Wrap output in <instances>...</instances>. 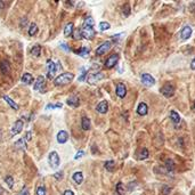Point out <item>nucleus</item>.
<instances>
[{
    "label": "nucleus",
    "mask_w": 195,
    "mask_h": 195,
    "mask_svg": "<svg viewBox=\"0 0 195 195\" xmlns=\"http://www.w3.org/2000/svg\"><path fill=\"white\" fill-rule=\"evenodd\" d=\"M73 79H74V74L73 73L66 72V73H62L60 76H58L57 78L54 80V83H55V86H64V84L70 83Z\"/></svg>",
    "instance_id": "nucleus-1"
},
{
    "label": "nucleus",
    "mask_w": 195,
    "mask_h": 195,
    "mask_svg": "<svg viewBox=\"0 0 195 195\" xmlns=\"http://www.w3.org/2000/svg\"><path fill=\"white\" fill-rule=\"evenodd\" d=\"M161 94H162L163 96H165V97H171V96H174V94H175V88H174V86L170 84V83L164 84V86L161 88Z\"/></svg>",
    "instance_id": "nucleus-2"
},
{
    "label": "nucleus",
    "mask_w": 195,
    "mask_h": 195,
    "mask_svg": "<svg viewBox=\"0 0 195 195\" xmlns=\"http://www.w3.org/2000/svg\"><path fill=\"white\" fill-rule=\"evenodd\" d=\"M80 31H81V36L83 38H86V39L91 40L95 37V30L93 27H86V26H83Z\"/></svg>",
    "instance_id": "nucleus-3"
},
{
    "label": "nucleus",
    "mask_w": 195,
    "mask_h": 195,
    "mask_svg": "<svg viewBox=\"0 0 195 195\" xmlns=\"http://www.w3.org/2000/svg\"><path fill=\"white\" fill-rule=\"evenodd\" d=\"M111 46H112V42H111V41H105L104 43H102L97 49H96V55L100 56V55L105 54V53L111 48Z\"/></svg>",
    "instance_id": "nucleus-4"
},
{
    "label": "nucleus",
    "mask_w": 195,
    "mask_h": 195,
    "mask_svg": "<svg viewBox=\"0 0 195 195\" xmlns=\"http://www.w3.org/2000/svg\"><path fill=\"white\" fill-rule=\"evenodd\" d=\"M141 82H143L145 86L151 87V86H154L155 80H154V78H153L151 74H148V73H144V74H141Z\"/></svg>",
    "instance_id": "nucleus-5"
},
{
    "label": "nucleus",
    "mask_w": 195,
    "mask_h": 195,
    "mask_svg": "<svg viewBox=\"0 0 195 195\" xmlns=\"http://www.w3.org/2000/svg\"><path fill=\"white\" fill-rule=\"evenodd\" d=\"M47 69H48V77L49 78H53L57 71V64L53 60H48V64H47Z\"/></svg>",
    "instance_id": "nucleus-6"
},
{
    "label": "nucleus",
    "mask_w": 195,
    "mask_h": 195,
    "mask_svg": "<svg viewBox=\"0 0 195 195\" xmlns=\"http://www.w3.org/2000/svg\"><path fill=\"white\" fill-rule=\"evenodd\" d=\"M49 163L53 168H57L59 165V156L56 152H51L49 154Z\"/></svg>",
    "instance_id": "nucleus-7"
},
{
    "label": "nucleus",
    "mask_w": 195,
    "mask_h": 195,
    "mask_svg": "<svg viewBox=\"0 0 195 195\" xmlns=\"http://www.w3.org/2000/svg\"><path fill=\"white\" fill-rule=\"evenodd\" d=\"M117 60H119V55L113 54V55H111V56L107 58V60L105 62V66H106L107 69H112L117 63Z\"/></svg>",
    "instance_id": "nucleus-8"
},
{
    "label": "nucleus",
    "mask_w": 195,
    "mask_h": 195,
    "mask_svg": "<svg viewBox=\"0 0 195 195\" xmlns=\"http://www.w3.org/2000/svg\"><path fill=\"white\" fill-rule=\"evenodd\" d=\"M43 86H45V78H43L42 76H40V77H38L37 82H36V84H34V90L41 91V93H45Z\"/></svg>",
    "instance_id": "nucleus-9"
},
{
    "label": "nucleus",
    "mask_w": 195,
    "mask_h": 195,
    "mask_svg": "<svg viewBox=\"0 0 195 195\" xmlns=\"http://www.w3.org/2000/svg\"><path fill=\"white\" fill-rule=\"evenodd\" d=\"M22 129H23V121H22V120H17V121L14 123L13 128H12V135H13V136H14V135H19L21 131H22Z\"/></svg>",
    "instance_id": "nucleus-10"
},
{
    "label": "nucleus",
    "mask_w": 195,
    "mask_h": 195,
    "mask_svg": "<svg viewBox=\"0 0 195 195\" xmlns=\"http://www.w3.org/2000/svg\"><path fill=\"white\" fill-rule=\"evenodd\" d=\"M191 36H192V27L188 26V25L185 26V27H183V30L180 31V37H181V39L187 40Z\"/></svg>",
    "instance_id": "nucleus-11"
},
{
    "label": "nucleus",
    "mask_w": 195,
    "mask_h": 195,
    "mask_svg": "<svg viewBox=\"0 0 195 195\" xmlns=\"http://www.w3.org/2000/svg\"><path fill=\"white\" fill-rule=\"evenodd\" d=\"M96 110H97L98 113L105 114V113L107 112V110H108V103H107L106 100H102V102H100V103L97 105Z\"/></svg>",
    "instance_id": "nucleus-12"
},
{
    "label": "nucleus",
    "mask_w": 195,
    "mask_h": 195,
    "mask_svg": "<svg viewBox=\"0 0 195 195\" xmlns=\"http://www.w3.org/2000/svg\"><path fill=\"white\" fill-rule=\"evenodd\" d=\"M103 78H104L103 73H93V74H90L88 77V82L89 83H96V82H98L99 80H102Z\"/></svg>",
    "instance_id": "nucleus-13"
},
{
    "label": "nucleus",
    "mask_w": 195,
    "mask_h": 195,
    "mask_svg": "<svg viewBox=\"0 0 195 195\" xmlns=\"http://www.w3.org/2000/svg\"><path fill=\"white\" fill-rule=\"evenodd\" d=\"M127 94V89H126V86L123 83H119L117 87V95L120 98H123Z\"/></svg>",
    "instance_id": "nucleus-14"
},
{
    "label": "nucleus",
    "mask_w": 195,
    "mask_h": 195,
    "mask_svg": "<svg viewBox=\"0 0 195 195\" xmlns=\"http://www.w3.org/2000/svg\"><path fill=\"white\" fill-rule=\"evenodd\" d=\"M67 139H69V134H67L66 131L60 130L58 134H57V140H58V143H60V144L66 143Z\"/></svg>",
    "instance_id": "nucleus-15"
},
{
    "label": "nucleus",
    "mask_w": 195,
    "mask_h": 195,
    "mask_svg": "<svg viewBox=\"0 0 195 195\" xmlns=\"http://www.w3.org/2000/svg\"><path fill=\"white\" fill-rule=\"evenodd\" d=\"M66 103H67V105H70L71 107H78L79 104H80V102H79V98L77 97V96H74V95L67 98Z\"/></svg>",
    "instance_id": "nucleus-16"
},
{
    "label": "nucleus",
    "mask_w": 195,
    "mask_h": 195,
    "mask_svg": "<svg viewBox=\"0 0 195 195\" xmlns=\"http://www.w3.org/2000/svg\"><path fill=\"white\" fill-rule=\"evenodd\" d=\"M74 32V25L73 23H67L66 26L64 27V36L65 37H70L71 34H73Z\"/></svg>",
    "instance_id": "nucleus-17"
},
{
    "label": "nucleus",
    "mask_w": 195,
    "mask_h": 195,
    "mask_svg": "<svg viewBox=\"0 0 195 195\" xmlns=\"http://www.w3.org/2000/svg\"><path fill=\"white\" fill-rule=\"evenodd\" d=\"M147 112H148V107H147V105H146L145 103H140V104L138 105L137 113H138L139 115H146V114H147Z\"/></svg>",
    "instance_id": "nucleus-18"
},
{
    "label": "nucleus",
    "mask_w": 195,
    "mask_h": 195,
    "mask_svg": "<svg viewBox=\"0 0 195 195\" xmlns=\"http://www.w3.org/2000/svg\"><path fill=\"white\" fill-rule=\"evenodd\" d=\"M9 70H10L9 63H8L7 60H3V62L0 64V71H1V73L7 74V73H9Z\"/></svg>",
    "instance_id": "nucleus-19"
},
{
    "label": "nucleus",
    "mask_w": 195,
    "mask_h": 195,
    "mask_svg": "<svg viewBox=\"0 0 195 195\" xmlns=\"http://www.w3.org/2000/svg\"><path fill=\"white\" fill-rule=\"evenodd\" d=\"M81 127L83 130H89L90 129V120L87 117H83L81 119Z\"/></svg>",
    "instance_id": "nucleus-20"
},
{
    "label": "nucleus",
    "mask_w": 195,
    "mask_h": 195,
    "mask_svg": "<svg viewBox=\"0 0 195 195\" xmlns=\"http://www.w3.org/2000/svg\"><path fill=\"white\" fill-rule=\"evenodd\" d=\"M22 82H24L26 84H31L33 82V77L30 73H24L22 77Z\"/></svg>",
    "instance_id": "nucleus-21"
},
{
    "label": "nucleus",
    "mask_w": 195,
    "mask_h": 195,
    "mask_svg": "<svg viewBox=\"0 0 195 195\" xmlns=\"http://www.w3.org/2000/svg\"><path fill=\"white\" fill-rule=\"evenodd\" d=\"M3 99L7 102V104H8L10 107H13L14 110H19V105H17V104H16V103L12 99V98H9L8 96H6V95H5V96H3Z\"/></svg>",
    "instance_id": "nucleus-22"
},
{
    "label": "nucleus",
    "mask_w": 195,
    "mask_h": 195,
    "mask_svg": "<svg viewBox=\"0 0 195 195\" xmlns=\"http://www.w3.org/2000/svg\"><path fill=\"white\" fill-rule=\"evenodd\" d=\"M73 180L77 183V184H81L82 181H83V175H82V172H76V174H73Z\"/></svg>",
    "instance_id": "nucleus-23"
},
{
    "label": "nucleus",
    "mask_w": 195,
    "mask_h": 195,
    "mask_svg": "<svg viewBox=\"0 0 195 195\" xmlns=\"http://www.w3.org/2000/svg\"><path fill=\"white\" fill-rule=\"evenodd\" d=\"M94 24H95V21H94L93 17H90V16L86 17V20L83 22V26H86V27H93Z\"/></svg>",
    "instance_id": "nucleus-24"
},
{
    "label": "nucleus",
    "mask_w": 195,
    "mask_h": 195,
    "mask_svg": "<svg viewBox=\"0 0 195 195\" xmlns=\"http://www.w3.org/2000/svg\"><path fill=\"white\" fill-rule=\"evenodd\" d=\"M40 53H41V47H40L39 45H36V46L31 49V55H33L34 57L40 56Z\"/></svg>",
    "instance_id": "nucleus-25"
},
{
    "label": "nucleus",
    "mask_w": 195,
    "mask_h": 195,
    "mask_svg": "<svg viewBox=\"0 0 195 195\" xmlns=\"http://www.w3.org/2000/svg\"><path fill=\"white\" fill-rule=\"evenodd\" d=\"M37 32H38V26H37V24L32 23V24L30 25V27H29V36L33 37V36H34Z\"/></svg>",
    "instance_id": "nucleus-26"
},
{
    "label": "nucleus",
    "mask_w": 195,
    "mask_h": 195,
    "mask_svg": "<svg viewBox=\"0 0 195 195\" xmlns=\"http://www.w3.org/2000/svg\"><path fill=\"white\" fill-rule=\"evenodd\" d=\"M114 168H115V163H114V161H106L105 162V169L107 170V171H113L114 170Z\"/></svg>",
    "instance_id": "nucleus-27"
},
{
    "label": "nucleus",
    "mask_w": 195,
    "mask_h": 195,
    "mask_svg": "<svg viewBox=\"0 0 195 195\" xmlns=\"http://www.w3.org/2000/svg\"><path fill=\"white\" fill-rule=\"evenodd\" d=\"M77 54H78L79 56H81V57H88V55H89V49L86 48V47H83V48H81L80 50H77Z\"/></svg>",
    "instance_id": "nucleus-28"
},
{
    "label": "nucleus",
    "mask_w": 195,
    "mask_h": 195,
    "mask_svg": "<svg viewBox=\"0 0 195 195\" xmlns=\"http://www.w3.org/2000/svg\"><path fill=\"white\" fill-rule=\"evenodd\" d=\"M170 117H171V120H172V122H175V123H179L180 122V117H179V114L175 112V111H171L170 112Z\"/></svg>",
    "instance_id": "nucleus-29"
},
{
    "label": "nucleus",
    "mask_w": 195,
    "mask_h": 195,
    "mask_svg": "<svg viewBox=\"0 0 195 195\" xmlns=\"http://www.w3.org/2000/svg\"><path fill=\"white\" fill-rule=\"evenodd\" d=\"M111 27V25H110V23H107V22H100L99 23V29H100V31H106V30H108Z\"/></svg>",
    "instance_id": "nucleus-30"
},
{
    "label": "nucleus",
    "mask_w": 195,
    "mask_h": 195,
    "mask_svg": "<svg viewBox=\"0 0 195 195\" xmlns=\"http://www.w3.org/2000/svg\"><path fill=\"white\" fill-rule=\"evenodd\" d=\"M15 146H16V148H25V146H26V141L24 140V138H22V139H20L19 141H16V143H15Z\"/></svg>",
    "instance_id": "nucleus-31"
},
{
    "label": "nucleus",
    "mask_w": 195,
    "mask_h": 195,
    "mask_svg": "<svg viewBox=\"0 0 195 195\" xmlns=\"http://www.w3.org/2000/svg\"><path fill=\"white\" fill-rule=\"evenodd\" d=\"M117 194H119V195H124V188H123V185H122V183H117Z\"/></svg>",
    "instance_id": "nucleus-32"
},
{
    "label": "nucleus",
    "mask_w": 195,
    "mask_h": 195,
    "mask_svg": "<svg viewBox=\"0 0 195 195\" xmlns=\"http://www.w3.org/2000/svg\"><path fill=\"white\" fill-rule=\"evenodd\" d=\"M165 165H167V168H168L169 171H172V170L175 169V163H174L171 160H168V161L165 162Z\"/></svg>",
    "instance_id": "nucleus-33"
},
{
    "label": "nucleus",
    "mask_w": 195,
    "mask_h": 195,
    "mask_svg": "<svg viewBox=\"0 0 195 195\" xmlns=\"http://www.w3.org/2000/svg\"><path fill=\"white\" fill-rule=\"evenodd\" d=\"M148 155H150V154H148V151H147L146 148H143V152L140 153L139 159H140V160H145V159H147V157H148Z\"/></svg>",
    "instance_id": "nucleus-34"
},
{
    "label": "nucleus",
    "mask_w": 195,
    "mask_h": 195,
    "mask_svg": "<svg viewBox=\"0 0 195 195\" xmlns=\"http://www.w3.org/2000/svg\"><path fill=\"white\" fill-rule=\"evenodd\" d=\"M5 180H6L7 185H8V186H9L10 188H12V187H13V185H14V180H13V177H12V176H8V177H6V179H5Z\"/></svg>",
    "instance_id": "nucleus-35"
},
{
    "label": "nucleus",
    "mask_w": 195,
    "mask_h": 195,
    "mask_svg": "<svg viewBox=\"0 0 195 195\" xmlns=\"http://www.w3.org/2000/svg\"><path fill=\"white\" fill-rule=\"evenodd\" d=\"M37 195H46V188L45 187H38L37 188Z\"/></svg>",
    "instance_id": "nucleus-36"
},
{
    "label": "nucleus",
    "mask_w": 195,
    "mask_h": 195,
    "mask_svg": "<svg viewBox=\"0 0 195 195\" xmlns=\"http://www.w3.org/2000/svg\"><path fill=\"white\" fill-rule=\"evenodd\" d=\"M56 107H62V104H48L47 106H46V108L47 110H50V108H56Z\"/></svg>",
    "instance_id": "nucleus-37"
},
{
    "label": "nucleus",
    "mask_w": 195,
    "mask_h": 195,
    "mask_svg": "<svg viewBox=\"0 0 195 195\" xmlns=\"http://www.w3.org/2000/svg\"><path fill=\"white\" fill-rule=\"evenodd\" d=\"M170 191H171V188L170 187H168V186H164L163 188H162V194L163 195H168L170 193Z\"/></svg>",
    "instance_id": "nucleus-38"
},
{
    "label": "nucleus",
    "mask_w": 195,
    "mask_h": 195,
    "mask_svg": "<svg viewBox=\"0 0 195 195\" xmlns=\"http://www.w3.org/2000/svg\"><path fill=\"white\" fill-rule=\"evenodd\" d=\"M73 37H74V39H80V38H81V37H82V36H81V31H80V30H77V31H74V32H73Z\"/></svg>",
    "instance_id": "nucleus-39"
},
{
    "label": "nucleus",
    "mask_w": 195,
    "mask_h": 195,
    "mask_svg": "<svg viewBox=\"0 0 195 195\" xmlns=\"http://www.w3.org/2000/svg\"><path fill=\"white\" fill-rule=\"evenodd\" d=\"M123 12H124V15H126V16H128V15L130 14V7H129V5H126V6L123 7Z\"/></svg>",
    "instance_id": "nucleus-40"
},
{
    "label": "nucleus",
    "mask_w": 195,
    "mask_h": 195,
    "mask_svg": "<svg viewBox=\"0 0 195 195\" xmlns=\"http://www.w3.org/2000/svg\"><path fill=\"white\" fill-rule=\"evenodd\" d=\"M83 155H84V152H83V151H79L78 153L76 154V156H74V159H76V160H78V159L82 157Z\"/></svg>",
    "instance_id": "nucleus-41"
},
{
    "label": "nucleus",
    "mask_w": 195,
    "mask_h": 195,
    "mask_svg": "<svg viewBox=\"0 0 195 195\" xmlns=\"http://www.w3.org/2000/svg\"><path fill=\"white\" fill-rule=\"evenodd\" d=\"M31 136H32V133H31V131L26 133V135H25V137H24V140H25V141H26V140L29 141V140L31 139Z\"/></svg>",
    "instance_id": "nucleus-42"
},
{
    "label": "nucleus",
    "mask_w": 195,
    "mask_h": 195,
    "mask_svg": "<svg viewBox=\"0 0 195 195\" xmlns=\"http://www.w3.org/2000/svg\"><path fill=\"white\" fill-rule=\"evenodd\" d=\"M84 77H86V71H83L82 74L79 77V81H83V80H84Z\"/></svg>",
    "instance_id": "nucleus-43"
},
{
    "label": "nucleus",
    "mask_w": 195,
    "mask_h": 195,
    "mask_svg": "<svg viewBox=\"0 0 195 195\" xmlns=\"http://www.w3.org/2000/svg\"><path fill=\"white\" fill-rule=\"evenodd\" d=\"M19 195H29V191H27L26 188H24V190H23V191H22Z\"/></svg>",
    "instance_id": "nucleus-44"
},
{
    "label": "nucleus",
    "mask_w": 195,
    "mask_h": 195,
    "mask_svg": "<svg viewBox=\"0 0 195 195\" xmlns=\"http://www.w3.org/2000/svg\"><path fill=\"white\" fill-rule=\"evenodd\" d=\"M64 195H74V194H73V192L71 190H67V191L64 192Z\"/></svg>",
    "instance_id": "nucleus-45"
},
{
    "label": "nucleus",
    "mask_w": 195,
    "mask_h": 195,
    "mask_svg": "<svg viewBox=\"0 0 195 195\" xmlns=\"http://www.w3.org/2000/svg\"><path fill=\"white\" fill-rule=\"evenodd\" d=\"M191 69L192 70H195V58L192 60V63H191Z\"/></svg>",
    "instance_id": "nucleus-46"
},
{
    "label": "nucleus",
    "mask_w": 195,
    "mask_h": 195,
    "mask_svg": "<svg viewBox=\"0 0 195 195\" xmlns=\"http://www.w3.org/2000/svg\"><path fill=\"white\" fill-rule=\"evenodd\" d=\"M60 46H62V48H65V50H66V51H69V50H70V49L66 47V45H60Z\"/></svg>",
    "instance_id": "nucleus-47"
},
{
    "label": "nucleus",
    "mask_w": 195,
    "mask_h": 195,
    "mask_svg": "<svg viewBox=\"0 0 195 195\" xmlns=\"http://www.w3.org/2000/svg\"><path fill=\"white\" fill-rule=\"evenodd\" d=\"M3 6H5V5H3V2H2V1H0V9H2V8H3Z\"/></svg>",
    "instance_id": "nucleus-48"
},
{
    "label": "nucleus",
    "mask_w": 195,
    "mask_h": 195,
    "mask_svg": "<svg viewBox=\"0 0 195 195\" xmlns=\"http://www.w3.org/2000/svg\"><path fill=\"white\" fill-rule=\"evenodd\" d=\"M194 105H195V103H194Z\"/></svg>",
    "instance_id": "nucleus-49"
}]
</instances>
